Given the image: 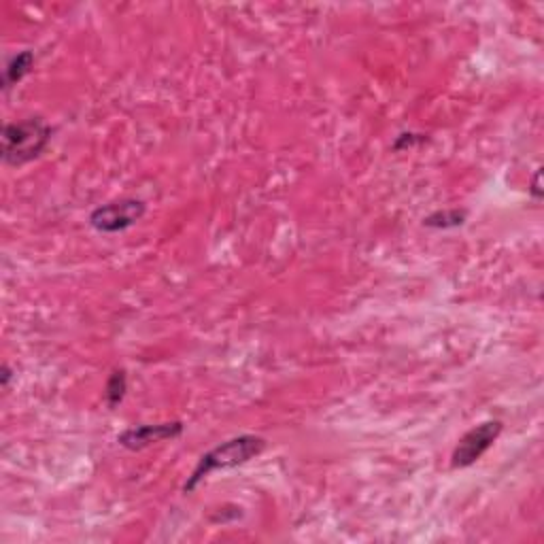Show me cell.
<instances>
[{
	"label": "cell",
	"instance_id": "4",
	"mask_svg": "<svg viewBox=\"0 0 544 544\" xmlns=\"http://www.w3.org/2000/svg\"><path fill=\"white\" fill-rule=\"evenodd\" d=\"M502 434V421L491 419L483 421L479 425H474L470 432H466L462 438H459L457 447L453 449L451 455V466L453 468H468L493 447V442L498 440Z\"/></svg>",
	"mask_w": 544,
	"mask_h": 544
},
{
	"label": "cell",
	"instance_id": "5",
	"mask_svg": "<svg viewBox=\"0 0 544 544\" xmlns=\"http://www.w3.org/2000/svg\"><path fill=\"white\" fill-rule=\"evenodd\" d=\"M183 434V423L181 421H168V423H149V425H136L117 436V442L124 449L130 451H141L151 445H158L164 440H173Z\"/></svg>",
	"mask_w": 544,
	"mask_h": 544
},
{
	"label": "cell",
	"instance_id": "1",
	"mask_svg": "<svg viewBox=\"0 0 544 544\" xmlns=\"http://www.w3.org/2000/svg\"><path fill=\"white\" fill-rule=\"evenodd\" d=\"M264 449H266V440L255 434H241L221 442V445H217L215 449H211L209 453H204L200 457V462L194 468L190 479H187L183 491L192 493L209 474L217 470H230L236 466H243L249 462V459L258 457Z\"/></svg>",
	"mask_w": 544,
	"mask_h": 544
},
{
	"label": "cell",
	"instance_id": "8",
	"mask_svg": "<svg viewBox=\"0 0 544 544\" xmlns=\"http://www.w3.org/2000/svg\"><path fill=\"white\" fill-rule=\"evenodd\" d=\"M466 221V211H436L432 215H428L423 219V226L428 228H436V230H449V228H457L462 226Z\"/></svg>",
	"mask_w": 544,
	"mask_h": 544
},
{
	"label": "cell",
	"instance_id": "2",
	"mask_svg": "<svg viewBox=\"0 0 544 544\" xmlns=\"http://www.w3.org/2000/svg\"><path fill=\"white\" fill-rule=\"evenodd\" d=\"M51 126L41 117H28L24 122L7 124L3 130V160L11 166H22L37 160L51 141Z\"/></svg>",
	"mask_w": 544,
	"mask_h": 544
},
{
	"label": "cell",
	"instance_id": "7",
	"mask_svg": "<svg viewBox=\"0 0 544 544\" xmlns=\"http://www.w3.org/2000/svg\"><path fill=\"white\" fill-rule=\"evenodd\" d=\"M126 391H128L126 370H113L109 381H107V387H105V398H107L109 408H115V406L122 404V400L126 398Z\"/></svg>",
	"mask_w": 544,
	"mask_h": 544
},
{
	"label": "cell",
	"instance_id": "3",
	"mask_svg": "<svg viewBox=\"0 0 544 544\" xmlns=\"http://www.w3.org/2000/svg\"><path fill=\"white\" fill-rule=\"evenodd\" d=\"M145 211H147L145 202L136 198L107 202L92 211L90 226L102 234H117L132 228L134 224H139Z\"/></svg>",
	"mask_w": 544,
	"mask_h": 544
},
{
	"label": "cell",
	"instance_id": "6",
	"mask_svg": "<svg viewBox=\"0 0 544 544\" xmlns=\"http://www.w3.org/2000/svg\"><path fill=\"white\" fill-rule=\"evenodd\" d=\"M32 66H34V54L30 49L22 51V54H17L13 56L7 66H5V75H3V90H11L13 85L20 83L30 71H32Z\"/></svg>",
	"mask_w": 544,
	"mask_h": 544
},
{
	"label": "cell",
	"instance_id": "9",
	"mask_svg": "<svg viewBox=\"0 0 544 544\" xmlns=\"http://www.w3.org/2000/svg\"><path fill=\"white\" fill-rule=\"evenodd\" d=\"M9 381H11V370H9V366H3V387L5 389L9 387Z\"/></svg>",
	"mask_w": 544,
	"mask_h": 544
}]
</instances>
